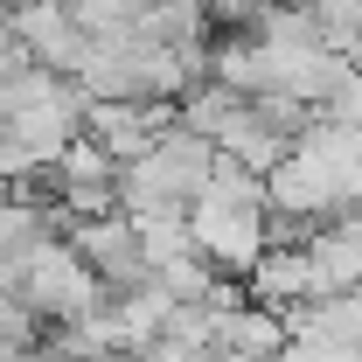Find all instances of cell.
Masks as SVG:
<instances>
[{"instance_id":"obj_10","label":"cell","mask_w":362,"mask_h":362,"mask_svg":"<svg viewBox=\"0 0 362 362\" xmlns=\"http://www.w3.org/2000/svg\"><path fill=\"white\" fill-rule=\"evenodd\" d=\"M153 279H160V286H168L175 300H202L216 272H209V258H202V251L188 244V251H175V258H160V265H153Z\"/></svg>"},{"instance_id":"obj_9","label":"cell","mask_w":362,"mask_h":362,"mask_svg":"<svg viewBox=\"0 0 362 362\" xmlns=\"http://www.w3.org/2000/svg\"><path fill=\"white\" fill-rule=\"evenodd\" d=\"M202 195H216V202H265V175H251L244 160L216 153L209 175H202Z\"/></svg>"},{"instance_id":"obj_6","label":"cell","mask_w":362,"mask_h":362,"mask_svg":"<svg viewBox=\"0 0 362 362\" xmlns=\"http://www.w3.org/2000/svg\"><path fill=\"white\" fill-rule=\"evenodd\" d=\"M244 293L258 300V307H300V300H314V265H307V244H265L258 251V265L244 272Z\"/></svg>"},{"instance_id":"obj_1","label":"cell","mask_w":362,"mask_h":362,"mask_svg":"<svg viewBox=\"0 0 362 362\" xmlns=\"http://www.w3.org/2000/svg\"><path fill=\"white\" fill-rule=\"evenodd\" d=\"M209 160H216V146L202 133H188V126H168V133H153L146 153L133 160H119V209H160V202H195L202 195V175H209Z\"/></svg>"},{"instance_id":"obj_7","label":"cell","mask_w":362,"mask_h":362,"mask_svg":"<svg viewBox=\"0 0 362 362\" xmlns=\"http://www.w3.org/2000/svg\"><path fill=\"white\" fill-rule=\"evenodd\" d=\"M209 146H216V153H230V160H244L251 175H272V168L286 160V146H293V139L279 133V126H265V119L251 112V98H237V112L216 126V139H209Z\"/></svg>"},{"instance_id":"obj_3","label":"cell","mask_w":362,"mask_h":362,"mask_svg":"<svg viewBox=\"0 0 362 362\" xmlns=\"http://www.w3.org/2000/svg\"><path fill=\"white\" fill-rule=\"evenodd\" d=\"M188 244L209 258V272L244 279V272L258 265V251L272 244L265 202H216V195H195V202H188Z\"/></svg>"},{"instance_id":"obj_2","label":"cell","mask_w":362,"mask_h":362,"mask_svg":"<svg viewBox=\"0 0 362 362\" xmlns=\"http://www.w3.org/2000/svg\"><path fill=\"white\" fill-rule=\"evenodd\" d=\"M14 293L28 300V314L42 320V327L77 320V314H90V307L105 300L98 272L77 258V244H70L63 230H49V237H35V244L21 251V286H14Z\"/></svg>"},{"instance_id":"obj_5","label":"cell","mask_w":362,"mask_h":362,"mask_svg":"<svg viewBox=\"0 0 362 362\" xmlns=\"http://www.w3.org/2000/svg\"><path fill=\"white\" fill-rule=\"evenodd\" d=\"M300 244H307V265H314V293H356L362 286V209L314 223Z\"/></svg>"},{"instance_id":"obj_4","label":"cell","mask_w":362,"mask_h":362,"mask_svg":"<svg viewBox=\"0 0 362 362\" xmlns=\"http://www.w3.org/2000/svg\"><path fill=\"white\" fill-rule=\"evenodd\" d=\"M70 244H77V258L98 272V286L105 293H119V286H139L146 279V258H139V230L126 209H105V216H77V223L63 230Z\"/></svg>"},{"instance_id":"obj_8","label":"cell","mask_w":362,"mask_h":362,"mask_svg":"<svg viewBox=\"0 0 362 362\" xmlns=\"http://www.w3.org/2000/svg\"><path fill=\"white\" fill-rule=\"evenodd\" d=\"M279 341H286V314L244 300V307L216 314V341H209V349H237V356H251V362H272V356H279Z\"/></svg>"}]
</instances>
